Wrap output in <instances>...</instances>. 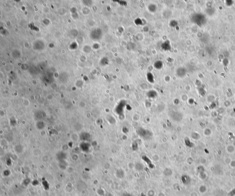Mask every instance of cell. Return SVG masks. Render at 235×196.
I'll return each instance as SVG.
<instances>
[{
	"label": "cell",
	"mask_w": 235,
	"mask_h": 196,
	"mask_svg": "<svg viewBox=\"0 0 235 196\" xmlns=\"http://www.w3.org/2000/svg\"><path fill=\"white\" fill-rule=\"evenodd\" d=\"M181 180H182L183 182L185 184H186L189 182H188L189 181H188L189 178L187 176H183L181 178Z\"/></svg>",
	"instance_id": "3"
},
{
	"label": "cell",
	"mask_w": 235,
	"mask_h": 196,
	"mask_svg": "<svg viewBox=\"0 0 235 196\" xmlns=\"http://www.w3.org/2000/svg\"><path fill=\"white\" fill-rule=\"evenodd\" d=\"M212 133V131L210 129V128H205L204 131V135L205 136H210V135Z\"/></svg>",
	"instance_id": "2"
},
{
	"label": "cell",
	"mask_w": 235,
	"mask_h": 196,
	"mask_svg": "<svg viewBox=\"0 0 235 196\" xmlns=\"http://www.w3.org/2000/svg\"><path fill=\"white\" fill-rule=\"evenodd\" d=\"M121 196H133L132 194L129 193L128 192H124L122 194Z\"/></svg>",
	"instance_id": "4"
},
{
	"label": "cell",
	"mask_w": 235,
	"mask_h": 196,
	"mask_svg": "<svg viewBox=\"0 0 235 196\" xmlns=\"http://www.w3.org/2000/svg\"><path fill=\"white\" fill-rule=\"evenodd\" d=\"M169 115L171 118L175 121H180L182 119V115L179 112H171L169 113Z\"/></svg>",
	"instance_id": "1"
}]
</instances>
